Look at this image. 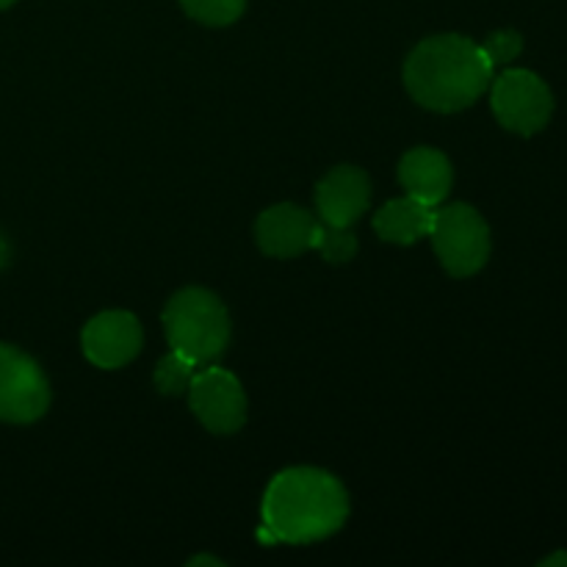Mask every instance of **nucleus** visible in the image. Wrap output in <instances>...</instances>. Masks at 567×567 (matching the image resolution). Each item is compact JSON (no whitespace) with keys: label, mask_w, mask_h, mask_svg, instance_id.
I'll list each match as a JSON object with an SVG mask.
<instances>
[{"label":"nucleus","mask_w":567,"mask_h":567,"mask_svg":"<svg viewBox=\"0 0 567 567\" xmlns=\"http://www.w3.org/2000/svg\"><path fill=\"white\" fill-rule=\"evenodd\" d=\"M260 518L258 540L266 546H308L327 540L347 524L349 493L327 471L288 468L266 487Z\"/></svg>","instance_id":"1"},{"label":"nucleus","mask_w":567,"mask_h":567,"mask_svg":"<svg viewBox=\"0 0 567 567\" xmlns=\"http://www.w3.org/2000/svg\"><path fill=\"white\" fill-rule=\"evenodd\" d=\"M493 81V64L482 44L460 33H441L415 44L404 61L410 97L437 114H454L474 105Z\"/></svg>","instance_id":"2"},{"label":"nucleus","mask_w":567,"mask_h":567,"mask_svg":"<svg viewBox=\"0 0 567 567\" xmlns=\"http://www.w3.org/2000/svg\"><path fill=\"white\" fill-rule=\"evenodd\" d=\"M166 341L197 365L216 363L230 347V316L208 288H183L164 310Z\"/></svg>","instance_id":"3"},{"label":"nucleus","mask_w":567,"mask_h":567,"mask_svg":"<svg viewBox=\"0 0 567 567\" xmlns=\"http://www.w3.org/2000/svg\"><path fill=\"white\" fill-rule=\"evenodd\" d=\"M430 238L443 269L452 277L476 275L491 258V227L474 205L454 203L437 208Z\"/></svg>","instance_id":"4"},{"label":"nucleus","mask_w":567,"mask_h":567,"mask_svg":"<svg viewBox=\"0 0 567 567\" xmlns=\"http://www.w3.org/2000/svg\"><path fill=\"white\" fill-rule=\"evenodd\" d=\"M491 105L498 125L518 136H535L551 122L554 94L540 75L529 70H507L491 81Z\"/></svg>","instance_id":"5"},{"label":"nucleus","mask_w":567,"mask_h":567,"mask_svg":"<svg viewBox=\"0 0 567 567\" xmlns=\"http://www.w3.org/2000/svg\"><path fill=\"white\" fill-rule=\"evenodd\" d=\"M50 408V385L31 354L0 343V421L33 424Z\"/></svg>","instance_id":"6"},{"label":"nucleus","mask_w":567,"mask_h":567,"mask_svg":"<svg viewBox=\"0 0 567 567\" xmlns=\"http://www.w3.org/2000/svg\"><path fill=\"white\" fill-rule=\"evenodd\" d=\"M186 393L194 415L214 435H233L247 421V396H244L241 382L216 363L194 371Z\"/></svg>","instance_id":"7"},{"label":"nucleus","mask_w":567,"mask_h":567,"mask_svg":"<svg viewBox=\"0 0 567 567\" xmlns=\"http://www.w3.org/2000/svg\"><path fill=\"white\" fill-rule=\"evenodd\" d=\"M142 324L127 310H105L83 327V354L97 369H122L142 352Z\"/></svg>","instance_id":"8"},{"label":"nucleus","mask_w":567,"mask_h":567,"mask_svg":"<svg viewBox=\"0 0 567 567\" xmlns=\"http://www.w3.org/2000/svg\"><path fill=\"white\" fill-rule=\"evenodd\" d=\"M321 221L313 214L291 203L271 205L255 221L258 247L271 258H297V255L316 249Z\"/></svg>","instance_id":"9"},{"label":"nucleus","mask_w":567,"mask_h":567,"mask_svg":"<svg viewBox=\"0 0 567 567\" xmlns=\"http://www.w3.org/2000/svg\"><path fill=\"white\" fill-rule=\"evenodd\" d=\"M371 181L358 166H336L316 186V208L324 225L352 227L369 210Z\"/></svg>","instance_id":"10"},{"label":"nucleus","mask_w":567,"mask_h":567,"mask_svg":"<svg viewBox=\"0 0 567 567\" xmlns=\"http://www.w3.org/2000/svg\"><path fill=\"white\" fill-rule=\"evenodd\" d=\"M399 183L410 197L421 199L426 205H441L449 197L454 183L452 161L432 147H415L404 153L399 161Z\"/></svg>","instance_id":"11"},{"label":"nucleus","mask_w":567,"mask_h":567,"mask_svg":"<svg viewBox=\"0 0 567 567\" xmlns=\"http://www.w3.org/2000/svg\"><path fill=\"white\" fill-rule=\"evenodd\" d=\"M435 208L415 197H399L382 205L374 216V230L382 241L391 244H415L430 236Z\"/></svg>","instance_id":"12"},{"label":"nucleus","mask_w":567,"mask_h":567,"mask_svg":"<svg viewBox=\"0 0 567 567\" xmlns=\"http://www.w3.org/2000/svg\"><path fill=\"white\" fill-rule=\"evenodd\" d=\"M194 369H199V365L172 349V352L164 354V358L158 360V365H155V388H158L164 396H181V393H186L188 385H192Z\"/></svg>","instance_id":"13"},{"label":"nucleus","mask_w":567,"mask_h":567,"mask_svg":"<svg viewBox=\"0 0 567 567\" xmlns=\"http://www.w3.org/2000/svg\"><path fill=\"white\" fill-rule=\"evenodd\" d=\"M183 11L203 25H230L247 9V0H181Z\"/></svg>","instance_id":"14"},{"label":"nucleus","mask_w":567,"mask_h":567,"mask_svg":"<svg viewBox=\"0 0 567 567\" xmlns=\"http://www.w3.org/2000/svg\"><path fill=\"white\" fill-rule=\"evenodd\" d=\"M316 249L321 252V258L330 260V264H347L358 255V238L349 233V227H332L321 221L319 241Z\"/></svg>","instance_id":"15"},{"label":"nucleus","mask_w":567,"mask_h":567,"mask_svg":"<svg viewBox=\"0 0 567 567\" xmlns=\"http://www.w3.org/2000/svg\"><path fill=\"white\" fill-rule=\"evenodd\" d=\"M482 50H485L487 61H491L493 70H496V66H504L509 64V61L518 59L520 50H524V37H520L518 31H513V28L493 31L491 37L482 42Z\"/></svg>","instance_id":"16"},{"label":"nucleus","mask_w":567,"mask_h":567,"mask_svg":"<svg viewBox=\"0 0 567 567\" xmlns=\"http://www.w3.org/2000/svg\"><path fill=\"white\" fill-rule=\"evenodd\" d=\"M543 567H567V551H557L540 563Z\"/></svg>","instance_id":"17"},{"label":"nucleus","mask_w":567,"mask_h":567,"mask_svg":"<svg viewBox=\"0 0 567 567\" xmlns=\"http://www.w3.org/2000/svg\"><path fill=\"white\" fill-rule=\"evenodd\" d=\"M9 258H11V244L6 241V236H3V233H0V271L6 269Z\"/></svg>","instance_id":"18"},{"label":"nucleus","mask_w":567,"mask_h":567,"mask_svg":"<svg viewBox=\"0 0 567 567\" xmlns=\"http://www.w3.org/2000/svg\"><path fill=\"white\" fill-rule=\"evenodd\" d=\"M188 565H192V567H199V565H216V567H221L225 563H221V559H216V557H208V554H203V557L188 559Z\"/></svg>","instance_id":"19"},{"label":"nucleus","mask_w":567,"mask_h":567,"mask_svg":"<svg viewBox=\"0 0 567 567\" xmlns=\"http://www.w3.org/2000/svg\"><path fill=\"white\" fill-rule=\"evenodd\" d=\"M14 3H17V0H0V11L9 9V6H14Z\"/></svg>","instance_id":"20"}]
</instances>
